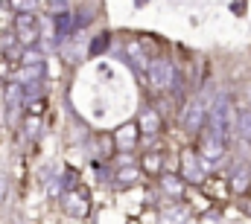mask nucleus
Returning a JSON list of instances; mask_svg holds the SVG:
<instances>
[{
    "label": "nucleus",
    "instance_id": "obj_1",
    "mask_svg": "<svg viewBox=\"0 0 251 224\" xmlns=\"http://www.w3.org/2000/svg\"><path fill=\"white\" fill-rule=\"evenodd\" d=\"M15 29H18V41L21 47H32L38 41V26H35V18L32 15H21L15 18Z\"/></svg>",
    "mask_w": 251,
    "mask_h": 224
},
{
    "label": "nucleus",
    "instance_id": "obj_2",
    "mask_svg": "<svg viewBox=\"0 0 251 224\" xmlns=\"http://www.w3.org/2000/svg\"><path fill=\"white\" fill-rule=\"evenodd\" d=\"M158 160H161L158 155H146V157H143V169H146L149 175H158V172H161V163H158Z\"/></svg>",
    "mask_w": 251,
    "mask_h": 224
},
{
    "label": "nucleus",
    "instance_id": "obj_3",
    "mask_svg": "<svg viewBox=\"0 0 251 224\" xmlns=\"http://www.w3.org/2000/svg\"><path fill=\"white\" fill-rule=\"evenodd\" d=\"M234 189H237V192H246V189H249V172L234 175Z\"/></svg>",
    "mask_w": 251,
    "mask_h": 224
},
{
    "label": "nucleus",
    "instance_id": "obj_4",
    "mask_svg": "<svg viewBox=\"0 0 251 224\" xmlns=\"http://www.w3.org/2000/svg\"><path fill=\"white\" fill-rule=\"evenodd\" d=\"M44 108H47V102H44V99H35V102L29 105V113H32V116H41Z\"/></svg>",
    "mask_w": 251,
    "mask_h": 224
},
{
    "label": "nucleus",
    "instance_id": "obj_5",
    "mask_svg": "<svg viewBox=\"0 0 251 224\" xmlns=\"http://www.w3.org/2000/svg\"><path fill=\"white\" fill-rule=\"evenodd\" d=\"M167 189H170V192H181V186H178L176 178H167Z\"/></svg>",
    "mask_w": 251,
    "mask_h": 224
}]
</instances>
